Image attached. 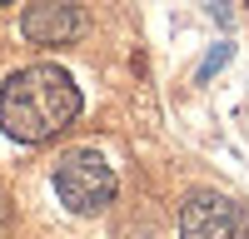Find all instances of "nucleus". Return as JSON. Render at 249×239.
Returning <instances> with one entry per match:
<instances>
[{"instance_id":"nucleus-4","label":"nucleus","mask_w":249,"mask_h":239,"mask_svg":"<svg viewBox=\"0 0 249 239\" xmlns=\"http://www.w3.org/2000/svg\"><path fill=\"white\" fill-rule=\"evenodd\" d=\"M30 45H70V40L85 30V15H80L75 0H35L20 20Z\"/></svg>"},{"instance_id":"nucleus-7","label":"nucleus","mask_w":249,"mask_h":239,"mask_svg":"<svg viewBox=\"0 0 249 239\" xmlns=\"http://www.w3.org/2000/svg\"><path fill=\"white\" fill-rule=\"evenodd\" d=\"M0 5H10V0H0Z\"/></svg>"},{"instance_id":"nucleus-3","label":"nucleus","mask_w":249,"mask_h":239,"mask_svg":"<svg viewBox=\"0 0 249 239\" xmlns=\"http://www.w3.org/2000/svg\"><path fill=\"white\" fill-rule=\"evenodd\" d=\"M179 239H249V209L230 194L199 189L179 209Z\"/></svg>"},{"instance_id":"nucleus-5","label":"nucleus","mask_w":249,"mask_h":239,"mask_svg":"<svg viewBox=\"0 0 249 239\" xmlns=\"http://www.w3.org/2000/svg\"><path fill=\"white\" fill-rule=\"evenodd\" d=\"M224 60H230V45H214V50H210V60L199 65V75H214V70L224 65Z\"/></svg>"},{"instance_id":"nucleus-6","label":"nucleus","mask_w":249,"mask_h":239,"mask_svg":"<svg viewBox=\"0 0 249 239\" xmlns=\"http://www.w3.org/2000/svg\"><path fill=\"white\" fill-rule=\"evenodd\" d=\"M0 224H5V194H0Z\"/></svg>"},{"instance_id":"nucleus-1","label":"nucleus","mask_w":249,"mask_h":239,"mask_svg":"<svg viewBox=\"0 0 249 239\" xmlns=\"http://www.w3.org/2000/svg\"><path fill=\"white\" fill-rule=\"evenodd\" d=\"M80 115V90L60 65H30L15 70L0 90V130L20 145L55 139Z\"/></svg>"},{"instance_id":"nucleus-2","label":"nucleus","mask_w":249,"mask_h":239,"mask_svg":"<svg viewBox=\"0 0 249 239\" xmlns=\"http://www.w3.org/2000/svg\"><path fill=\"white\" fill-rule=\"evenodd\" d=\"M55 194L75 214H100L115 199V170L95 150H75L55 165Z\"/></svg>"}]
</instances>
